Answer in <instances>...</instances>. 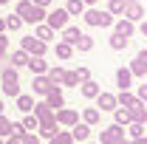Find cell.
<instances>
[{
  "instance_id": "f546056e",
  "label": "cell",
  "mask_w": 147,
  "mask_h": 144,
  "mask_svg": "<svg viewBox=\"0 0 147 144\" xmlns=\"http://www.w3.org/2000/svg\"><path fill=\"white\" fill-rule=\"evenodd\" d=\"M45 9H40V6H31V14L26 17V23H31V26H37V23H45Z\"/></svg>"
},
{
  "instance_id": "4316f807",
  "label": "cell",
  "mask_w": 147,
  "mask_h": 144,
  "mask_svg": "<svg viewBox=\"0 0 147 144\" xmlns=\"http://www.w3.org/2000/svg\"><path fill=\"white\" fill-rule=\"evenodd\" d=\"M9 62H11V65H14V68H23V65H28V54H26V51H23V48H17V51H11V57H9Z\"/></svg>"
},
{
  "instance_id": "ac0fdd59",
  "label": "cell",
  "mask_w": 147,
  "mask_h": 144,
  "mask_svg": "<svg viewBox=\"0 0 147 144\" xmlns=\"http://www.w3.org/2000/svg\"><path fill=\"white\" fill-rule=\"evenodd\" d=\"M34 96H45L48 90H51V82H48V76L45 73H40V76H34Z\"/></svg>"
},
{
  "instance_id": "44dd1931",
  "label": "cell",
  "mask_w": 147,
  "mask_h": 144,
  "mask_svg": "<svg viewBox=\"0 0 147 144\" xmlns=\"http://www.w3.org/2000/svg\"><path fill=\"white\" fill-rule=\"evenodd\" d=\"M82 122H85V124H99V122H102V110L99 108H85L82 110Z\"/></svg>"
},
{
  "instance_id": "bcb514c9",
  "label": "cell",
  "mask_w": 147,
  "mask_h": 144,
  "mask_svg": "<svg viewBox=\"0 0 147 144\" xmlns=\"http://www.w3.org/2000/svg\"><path fill=\"white\" fill-rule=\"evenodd\" d=\"M31 3H34V6H40V9H48L54 0H31Z\"/></svg>"
},
{
  "instance_id": "74e56055",
  "label": "cell",
  "mask_w": 147,
  "mask_h": 144,
  "mask_svg": "<svg viewBox=\"0 0 147 144\" xmlns=\"http://www.w3.org/2000/svg\"><path fill=\"white\" fill-rule=\"evenodd\" d=\"M20 28H23V20L17 14H9L6 17V31H20Z\"/></svg>"
},
{
  "instance_id": "816d5d0a",
  "label": "cell",
  "mask_w": 147,
  "mask_h": 144,
  "mask_svg": "<svg viewBox=\"0 0 147 144\" xmlns=\"http://www.w3.org/2000/svg\"><path fill=\"white\" fill-rule=\"evenodd\" d=\"M3 59H9V51H3V48H0V62H3Z\"/></svg>"
},
{
  "instance_id": "f1b7e54d",
  "label": "cell",
  "mask_w": 147,
  "mask_h": 144,
  "mask_svg": "<svg viewBox=\"0 0 147 144\" xmlns=\"http://www.w3.org/2000/svg\"><path fill=\"white\" fill-rule=\"evenodd\" d=\"M31 6H34L31 0H17V6H14V14H17L23 23H26V17L31 14Z\"/></svg>"
},
{
  "instance_id": "1f68e13d",
  "label": "cell",
  "mask_w": 147,
  "mask_h": 144,
  "mask_svg": "<svg viewBox=\"0 0 147 144\" xmlns=\"http://www.w3.org/2000/svg\"><path fill=\"white\" fill-rule=\"evenodd\" d=\"M108 42H110V48H113V51H125V48H127V42H130V40H127V37H122V34H116V31H113Z\"/></svg>"
},
{
  "instance_id": "4dcf8cb0",
  "label": "cell",
  "mask_w": 147,
  "mask_h": 144,
  "mask_svg": "<svg viewBox=\"0 0 147 144\" xmlns=\"http://www.w3.org/2000/svg\"><path fill=\"white\" fill-rule=\"evenodd\" d=\"M48 141L51 144H74V136H71V130H57Z\"/></svg>"
},
{
  "instance_id": "484cf974",
  "label": "cell",
  "mask_w": 147,
  "mask_h": 144,
  "mask_svg": "<svg viewBox=\"0 0 147 144\" xmlns=\"http://www.w3.org/2000/svg\"><path fill=\"white\" fill-rule=\"evenodd\" d=\"M59 34H62V42H71V45H74V42L79 40V34H82V31H79L76 26H71V23H68V26H65Z\"/></svg>"
},
{
  "instance_id": "ffe728a7",
  "label": "cell",
  "mask_w": 147,
  "mask_h": 144,
  "mask_svg": "<svg viewBox=\"0 0 147 144\" xmlns=\"http://www.w3.org/2000/svg\"><path fill=\"white\" fill-rule=\"evenodd\" d=\"M14 102H17V110L20 113H31V108H34V96H28V93H20V96H14Z\"/></svg>"
},
{
  "instance_id": "603a6c76",
  "label": "cell",
  "mask_w": 147,
  "mask_h": 144,
  "mask_svg": "<svg viewBox=\"0 0 147 144\" xmlns=\"http://www.w3.org/2000/svg\"><path fill=\"white\" fill-rule=\"evenodd\" d=\"M45 76H48V82H51V85H62V76H65V68H62V65H48Z\"/></svg>"
},
{
  "instance_id": "7c38bea8",
  "label": "cell",
  "mask_w": 147,
  "mask_h": 144,
  "mask_svg": "<svg viewBox=\"0 0 147 144\" xmlns=\"http://www.w3.org/2000/svg\"><path fill=\"white\" fill-rule=\"evenodd\" d=\"M113 31H116V34H122V37H127V40H130V37L136 34V23H130L127 17H119L116 23H113Z\"/></svg>"
},
{
  "instance_id": "6f0895ef",
  "label": "cell",
  "mask_w": 147,
  "mask_h": 144,
  "mask_svg": "<svg viewBox=\"0 0 147 144\" xmlns=\"http://www.w3.org/2000/svg\"><path fill=\"white\" fill-rule=\"evenodd\" d=\"M119 144H130V141H127V139H125V141H119Z\"/></svg>"
},
{
  "instance_id": "836d02e7",
  "label": "cell",
  "mask_w": 147,
  "mask_h": 144,
  "mask_svg": "<svg viewBox=\"0 0 147 144\" xmlns=\"http://www.w3.org/2000/svg\"><path fill=\"white\" fill-rule=\"evenodd\" d=\"M113 122L122 124V127H127L130 124V110L127 108H116V110H113Z\"/></svg>"
},
{
  "instance_id": "30bf717a",
  "label": "cell",
  "mask_w": 147,
  "mask_h": 144,
  "mask_svg": "<svg viewBox=\"0 0 147 144\" xmlns=\"http://www.w3.org/2000/svg\"><path fill=\"white\" fill-rule=\"evenodd\" d=\"M96 108L102 110V113H113V110L119 108L116 105V93H108V90H99V96H96Z\"/></svg>"
},
{
  "instance_id": "ba28073f",
  "label": "cell",
  "mask_w": 147,
  "mask_h": 144,
  "mask_svg": "<svg viewBox=\"0 0 147 144\" xmlns=\"http://www.w3.org/2000/svg\"><path fill=\"white\" fill-rule=\"evenodd\" d=\"M54 113H57V124L59 127H74L79 122V110H74V108H59Z\"/></svg>"
},
{
  "instance_id": "d6986e66",
  "label": "cell",
  "mask_w": 147,
  "mask_h": 144,
  "mask_svg": "<svg viewBox=\"0 0 147 144\" xmlns=\"http://www.w3.org/2000/svg\"><path fill=\"white\" fill-rule=\"evenodd\" d=\"M74 51H79V54L93 51V37H91V34H79V40L74 42Z\"/></svg>"
},
{
  "instance_id": "9f6ffc18",
  "label": "cell",
  "mask_w": 147,
  "mask_h": 144,
  "mask_svg": "<svg viewBox=\"0 0 147 144\" xmlns=\"http://www.w3.org/2000/svg\"><path fill=\"white\" fill-rule=\"evenodd\" d=\"M125 3H139V0H125Z\"/></svg>"
},
{
  "instance_id": "8992f818",
  "label": "cell",
  "mask_w": 147,
  "mask_h": 144,
  "mask_svg": "<svg viewBox=\"0 0 147 144\" xmlns=\"http://www.w3.org/2000/svg\"><path fill=\"white\" fill-rule=\"evenodd\" d=\"M68 20H71V17H68V11H65V9H54V11H48V14H45V23H48L54 31H62V28L68 26Z\"/></svg>"
},
{
  "instance_id": "9a60e30c",
  "label": "cell",
  "mask_w": 147,
  "mask_h": 144,
  "mask_svg": "<svg viewBox=\"0 0 147 144\" xmlns=\"http://www.w3.org/2000/svg\"><path fill=\"white\" fill-rule=\"evenodd\" d=\"M99 90H102V85H99V82H93V79H88V82H82V85H79L82 99H96V96H99Z\"/></svg>"
},
{
  "instance_id": "f6af8a7d",
  "label": "cell",
  "mask_w": 147,
  "mask_h": 144,
  "mask_svg": "<svg viewBox=\"0 0 147 144\" xmlns=\"http://www.w3.org/2000/svg\"><path fill=\"white\" fill-rule=\"evenodd\" d=\"M0 48H3V51H9V37H6V31L0 34Z\"/></svg>"
},
{
  "instance_id": "60d3db41",
  "label": "cell",
  "mask_w": 147,
  "mask_h": 144,
  "mask_svg": "<svg viewBox=\"0 0 147 144\" xmlns=\"http://www.w3.org/2000/svg\"><path fill=\"white\" fill-rule=\"evenodd\" d=\"M76 79H79V85H82V82H88V79H91V68H85V65H79V68H76Z\"/></svg>"
},
{
  "instance_id": "277c9868",
  "label": "cell",
  "mask_w": 147,
  "mask_h": 144,
  "mask_svg": "<svg viewBox=\"0 0 147 144\" xmlns=\"http://www.w3.org/2000/svg\"><path fill=\"white\" fill-rule=\"evenodd\" d=\"M127 136H125V127L122 124H108V127H102V136H99V144H119V141H125Z\"/></svg>"
},
{
  "instance_id": "7bdbcfd3",
  "label": "cell",
  "mask_w": 147,
  "mask_h": 144,
  "mask_svg": "<svg viewBox=\"0 0 147 144\" xmlns=\"http://www.w3.org/2000/svg\"><path fill=\"white\" fill-rule=\"evenodd\" d=\"M23 133H26L23 124H20V122H11V136H20V139H23Z\"/></svg>"
},
{
  "instance_id": "7402d4cb",
  "label": "cell",
  "mask_w": 147,
  "mask_h": 144,
  "mask_svg": "<svg viewBox=\"0 0 147 144\" xmlns=\"http://www.w3.org/2000/svg\"><path fill=\"white\" fill-rule=\"evenodd\" d=\"M54 54H57V59H71V57H74V45H71V42H62V40H57Z\"/></svg>"
},
{
  "instance_id": "d6a6232c",
  "label": "cell",
  "mask_w": 147,
  "mask_h": 144,
  "mask_svg": "<svg viewBox=\"0 0 147 144\" xmlns=\"http://www.w3.org/2000/svg\"><path fill=\"white\" fill-rule=\"evenodd\" d=\"M20 124H23V130H26V133H34L37 127H40V119H37L34 113H26V116H23V122H20Z\"/></svg>"
},
{
  "instance_id": "83f0119b",
  "label": "cell",
  "mask_w": 147,
  "mask_h": 144,
  "mask_svg": "<svg viewBox=\"0 0 147 144\" xmlns=\"http://www.w3.org/2000/svg\"><path fill=\"white\" fill-rule=\"evenodd\" d=\"M65 11H68V17H82L85 3H82V0H68V3H65Z\"/></svg>"
},
{
  "instance_id": "5bb4252c",
  "label": "cell",
  "mask_w": 147,
  "mask_h": 144,
  "mask_svg": "<svg viewBox=\"0 0 147 144\" xmlns=\"http://www.w3.org/2000/svg\"><path fill=\"white\" fill-rule=\"evenodd\" d=\"M133 73H130V68H119L116 71V85H119V90H130L133 88Z\"/></svg>"
},
{
  "instance_id": "cb8c5ba5",
  "label": "cell",
  "mask_w": 147,
  "mask_h": 144,
  "mask_svg": "<svg viewBox=\"0 0 147 144\" xmlns=\"http://www.w3.org/2000/svg\"><path fill=\"white\" fill-rule=\"evenodd\" d=\"M28 68H31V73H34V76H40V73L48 71V62H45L42 57H28Z\"/></svg>"
},
{
  "instance_id": "e575fe53",
  "label": "cell",
  "mask_w": 147,
  "mask_h": 144,
  "mask_svg": "<svg viewBox=\"0 0 147 144\" xmlns=\"http://www.w3.org/2000/svg\"><path fill=\"white\" fill-rule=\"evenodd\" d=\"M125 130H127V139H139V136H144L147 124H142V122H130Z\"/></svg>"
},
{
  "instance_id": "2e32d148",
  "label": "cell",
  "mask_w": 147,
  "mask_h": 144,
  "mask_svg": "<svg viewBox=\"0 0 147 144\" xmlns=\"http://www.w3.org/2000/svg\"><path fill=\"white\" fill-rule=\"evenodd\" d=\"M130 110V122H142V124H147V105L144 102H136L133 108H127Z\"/></svg>"
},
{
  "instance_id": "9c48e42d",
  "label": "cell",
  "mask_w": 147,
  "mask_h": 144,
  "mask_svg": "<svg viewBox=\"0 0 147 144\" xmlns=\"http://www.w3.org/2000/svg\"><path fill=\"white\" fill-rule=\"evenodd\" d=\"M127 68H130V73H133V76H147V48H144V51H139V54L133 57V62H130Z\"/></svg>"
},
{
  "instance_id": "5b68a950",
  "label": "cell",
  "mask_w": 147,
  "mask_h": 144,
  "mask_svg": "<svg viewBox=\"0 0 147 144\" xmlns=\"http://www.w3.org/2000/svg\"><path fill=\"white\" fill-rule=\"evenodd\" d=\"M57 113L54 110H51V113H45V116H42V119H40V127H37V136H40V139H51V136H54L57 133Z\"/></svg>"
},
{
  "instance_id": "680465c9",
  "label": "cell",
  "mask_w": 147,
  "mask_h": 144,
  "mask_svg": "<svg viewBox=\"0 0 147 144\" xmlns=\"http://www.w3.org/2000/svg\"><path fill=\"white\" fill-rule=\"evenodd\" d=\"M0 144H3V136H0Z\"/></svg>"
},
{
  "instance_id": "d590c367",
  "label": "cell",
  "mask_w": 147,
  "mask_h": 144,
  "mask_svg": "<svg viewBox=\"0 0 147 144\" xmlns=\"http://www.w3.org/2000/svg\"><path fill=\"white\" fill-rule=\"evenodd\" d=\"M125 6H127L125 0H108V11L113 17H122V14H125Z\"/></svg>"
},
{
  "instance_id": "8d00e7d4",
  "label": "cell",
  "mask_w": 147,
  "mask_h": 144,
  "mask_svg": "<svg viewBox=\"0 0 147 144\" xmlns=\"http://www.w3.org/2000/svg\"><path fill=\"white\" fill-rule=\"evenodd\" d=\"M31 113H34L37 119H42L45 113H51V108H48V102H45V99H40V102H34V108H31Z\"/></svg>"
},
{
  "instance_id": "11a10c76",
  "label": "cell",
  "mask_w": 147,
  "mask_h": 144,
  "mask_svg": "<svg viewBox=\"0 0 147 144\" xmlns=\"http://www.w3.org/2000/svg\"><path fill=\"white\" fill-rule=\"evenodd\" d=\"M3 3H11V0H0V6H3Z\"/></svg>"
},
{
  "instance_id": "c3c4849f",
  "label": "cell",
  "mask_w": 147,
  "mask_h": 144,
  "mask_svg": "<svg viewBox=\"0 0 147 144\" xmlns=\"http://www.w3.org/2000/svg\"><path fill=\"white\" fill-rule=\"evenodd\" d=\"M130 144H147V136H139V139H127Z\"/></svg>"
},
{
  "instance_id": "d4e9b609",
  "label": "cell",
  "mask_w": 147,
  "mask_h": 144,
  "mask_svg": "<svg viewBox=\"0 0 147 144\" xmlns=\"http://www.w3.org/2000/svg\"><path fill=\"white\" fill-rule=\"evenodd\" d=\"M139 99H136V93H130V90H119V96H116V105L119 108H133Z\"/></svg>"
},
{
  "instance_id": "e0dca14e",
  "label": "cell",
  "mask_w": 147,
  "mask_h": 144,
  "mask_svg": "<svg viewBox=\"0 0 147 144\" xmlns=\"http://www.w3.org/2000/svg\"><path fill=\"white\" fill-rule=\"evenodd\" d=\"M54 34H57V31L48 26V23H37V26H34V37H37V40H42V42L54 40Z\"/></svg>"
},
{
  "instance_id": "f907efd6",
  "label": "cell",
  "mask_w": 147,
  "mask_h": 144,
  "mask_svg": "<svg viewBox=\"0 0 147 144\" xmlns=\"http://www.w3.org/2000/svg\"><path fill=\"white\" fill-rule=\"evenodd\" d=\"M6 31V17H0V34Z\"/></svg>"
},
{
  "instance_id": "b9f144b4",
  "label": "cell",
  "mask_w": 147,
  "mask_h": 144,
  "mask_svg": "<svg viewBox=\"0 0 147 144\" xmlns=\"http://www.w3.org/2000/svg\"><path fill=\"white\" fill-rule=\"evenodd\" d=\"M20 144H40V136H37V133H23Z\"/></svg>"
},
{
  "instance_id": "8fae6325",
  "label": "cell",
  "mask_w": 147,
  "mask_h": 144,
  "mask_svg": "<svg viewBox=\"0 0 147 144\" xmlns=\"http://www.w3.org/2000/svg\"><path fill=\"white\" fill-rule=\"evenodd\" d=\"M122 17H127L130 23H139V20H144L147 14H144V6H142V3H127V6H125V14H122Z\"/></svg>"
},
{
  "instance_id": "ee69618b",
  "label": "cell",
  "mask_w": 147,
  "mask_h": 144,
  "mask_svg": "<svg viewBox=\"0 0 147 144\" xmlns=\"http://www.w3.org/2000/svg\"><path fill=\"white\" fill-rule=\"evenodd\" d=\"M136 99L147 105V85H139V93H136Z\"/></svg>"
},
{
  "instance_id": "681fc988",
  "label": "cell",
  "mask_w": 147,
  "mask_h": 144,
  "mask_svg": "<svg viewBox=\"0 0 147 144\" xmlns=\"http://www.w3.org/2000/svg\"><path fill=\"white\" fill-rule=\"evenodd\" d=\"M139 31H142V34H144V37H147V17H144V20H142V26H139Z\"/></svg>"
},
{
  "instance_id": "ab89813d",
  "label": "cell",
  "mask_w": 147,
  "mask_h": 144,
  "mask_svg": "<svg viewBox=\"0 0 147 144\" xmlns=\"http://www.w3.org/2000/svg\"><path fill=\"white\" fill-rule=\"evenodd\" d=\"M0 136H3V139H6V136H11V119H9V116H3V113H0Z\"/></svg>"
},
{
  "instance_id": "7dc6e473",
  "label": "cell",
  "mask_w": 147,
  "mask_h": 144,
  "mask_svg": "<svg viewBox=\"0 0 147 144\" xmlns=\"http://www.w3.org/2000/svg\"><path fill=\"white\" fill-rule=\"evenodd\" d=\"M3 144H20V136H6Z\"/></svg>"
},
{
  "instance_id": "f35d334b",
  "label": "cell",
  "mask_w": 147,
  "mask_h": 144,
  "mask_svg": "<svg viewBox=\"0 0 147 144\" xmlns=\"http://www.w3.org/2000/svg\"><path fill=\"white\" fill-rule=\"evenodd\" d=\"M62 88H79V79H76L74 71H65V76H62Z\"/></svg>"
},
{
  "instance_id": "db71d44e",
  "label": "cell",
  "mask_w": 147,
  "mask_h": 144,
  "mask_svg": "<svg viewBox=\"0 0 147 144\" xmlns=\"http://www.w3.org/2000/svg\"><path fill=\"white\" fill-rule=\"evenodd\" d=\"M82 3H85V6H93V3H96V0H82Z\"/></svg>"
},
{
  "instance_id": "f5cc1de1",
  "label": "cell",
  "mask_w": 147,
  "mask_h": 144,
  "mask_svg": "<svg viewBox=\"0 0 147 144\" xmlns=\"http://www.w3.org/2000/svg\"><path fill=\"white\" fill-rule=\"evenodd\" d=\"M3 110H6V102H3V99H0V113H3Z\"/></svg>"
},
{
  "instance_id": "52a82bcc",
  "label": "cell",
  "mask_w": 147,
  "mask_h": 144,
  "mask_svg": "<svg viewBox=\"0 0 147 144\" xmlns=\"http://www.w3.org/2000/svg\"><path fill=\"white\" fill-rule=\"evenodd\" d=\"M42 99L48 102V108H51V110L65 108V93H62V85H51V90H48Z\"/></svg>"
},
{
  "instance_id": "6da1fadb",
  "label": "cell",
  "mask_w": 147,
  "mask_h": 144,
  "mask_svg": "<svg viewBox=\"0 0 147 144\" xmlns=\"http://www.w3.org/2000/svg\"><path fill=\"white\" fill-rule=\"evenodd\" d=\"M0 82H3V93H6V96H11V99L23 93V90H20V73H17L14 65H6V68H3Z\"/></svg>"
},
{
  "instance_id": "7a4b0ae2",
  "label": "cell",
  "mask_w": 147,
  "mask_h": 144,
  "mask_svg": "<svg viewBox=\"0 0 147 144\" xmlns=\"http://www.w3.org/2000/svg\"><path fill=\"white\" fill-rule=\"evenodd\" d=\"M82 20L88 23V26H102V28H110L113 26V14H110L108 9L102 11V9H85L82 11Z\"/></svg>"
},
{
  "instance_id": "3957f363",
  "label": "cell",
  "mask_w": 147,
  "mask_h": 144,
  "mask_svg": "<svg viewBox=\"0 0 147 144\" xmlns=\"http://www.w3.org/2000/svg\"><path fill=\"white\" fill-rule=\"evenodd\" d=\"M20 48H23L28 57H45L48 42H42V40H37L34 34H28V37H23V40H20Z\"/></svg>"
},
{
  "instance_id": "4fadbf2b",
  "label": "cell",
  "mask_w": 147,
  "mask_h": 144,
  "mask_svg": "<svg viewBox=\"0 0 147 144\" xmlns=\"http://www.w3.org/2000/svg\"><path fill=\"white\" fill-rule=\"evenodd\" d=\"M68 130H71L74 141H79V144L91 139V124H85V122H76V124H74V127H68Z\"/></svg>"
},
{
  "instance_id": "91938a15",
  "label": "cell",
  "mask_w": 147,
  "mask_h": 144,
  "mask_svg": "<svg viewBox=\"0 0 147 144\" xmlns=\"http://www.w3.org/2000/svg\"><path fill=\"white\" fill-rule=\"evenodd\" d=\"M82 144H91V141H82Z\"/></svg>"
}]
</instances>
